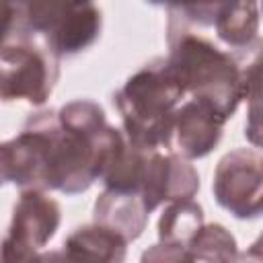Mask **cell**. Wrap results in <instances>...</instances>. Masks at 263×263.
I'll return each mask as SVG.
<instances>
[{"instance_id": "obj_1", "label": "cell", "mask_w": 263, "mask_h": 263, "mask_svg": "<svg viewBox=\"0 0 263 263\" xmlns=\"http://www.w3.org/2000/svg\"><path fill=\"white\" fill-rule=\"evenodd\" d=\"M166 64L185 95L210 103L224 119H230L240 101V70L234 53L220 49L195 27L168 12Z\"/></svg>"}, {"instance_id": "obj_2", "label": "cell", "mask_w": 263, "mask_h": 263, "mask_svg": "<svg viewBox=\"0 0 263 263\" xmlns=\"http://www.w3.org/2000/svg\"><path fill=\"white\" fill-rule=\"evenodd\" d=\"M185 90L171 72L166 58H154L134 72L113 95L123 134L144 150H171L173 121Z\"/></svg>"}, {"instance_id": "obj_3", "label": "cell", "mask_w": 263, "mask_h": 263, "mask_svg": "<svg viewBox=\"0 0 263 263\" xmlns=\"http://www.w3.org/2000/svg\"><path fill=\"white\" fill-rule=\"evenodd\" d=\"M0 72L4 103L27 101L41 107L58 82L60 55L39 33H10L2 39Z\"/></svg>"}, {"instance_id": "obj_4", "label": "cell", "mask_w": 263, "mask_h": 263, "mask_svg": "<svg viewBox=\"0 0 263 263\" xmlns=\"http://www.w3.org/2000/svg\"><path fill=\"white\" fill-rule=\"evenodd\" d=\"M62 222L60 203L43 189H23L2 240L4 263H25L39 259V251L55 236Z\"/></svg>"}, {"instance_id": "obj_5", "label": "cell", "mask_w": 263, "mask_h": 263, "mask_svg": "<svg viewBox=\"0 0 263 263\" xmlns=\"http://www.w3.org/2000/svg\"><path fill=\"white\" fill-rule=\"evenodd\" d=\"M214 199L220 208L238 220H257L263 216V154L253 148H234L226 152L212 181Z\"/></svg>"}, {"instance_id": "obj_6", "label": "cell", "mask_w": 263, "mask_h": 263, "mask_svg": "<svg viewBox=\"0 0 263 263\" xmlns=\"http://www.w3.org/2000/svg\"><path fill=\"white\" fill-rule=\"evenodd\" d=\"M0 175L4 183L21 189L49 191L47 134L37 113H31L23 129L0 146Z\"/></svg>"}, {"instance_id": "obj_7", "label": "cell", "mask_w": 263, "mask_h": 263, "mask_svg": "<svg viewBox=\"0 0 263 263\" xmlns=\"http://www.w3.org/2000/svg\"><path fill=\"white\" fill-rule=\"evenodd\" d=\"M199 191V175L189 158L173 150H150L144 171L142 197L148 212L164 201L193 199Z\"/></svg>"}, {"instance_id": "obj_8", "label": "cell", "mask_w": 263, "mask_h": 263, "mask_svg": "<svg viewBox=\"0 0 263 263\" xmlns=\"http://www.w3.org/2000/svg\"><path fill=\"white\" fill-rule=\"evenodd\" d=\"M226 121L210 103L185 99L175 111L171 150L189 160L208 156L220 144Z\"/></svg>"}, {"instance_id": "obj_9", "label": "cell", "mask_w": 263, "mask_h": 263, "mask_svg": "<svg viewBox=\"0 0 263 263\" xmlns=\"http://www.w3.org/2000/svg\"><path fill=\"white\" fill-rule=\"evenodd\" d=\"M148 216L150 212L142 193L138 191H115L105 187L92 208V222L111 228L127 242L142 236L148 224Z\"/></svg>"}, {"instance_id": "obj_10", "label": "cell", "mask_w": 263, "mask_h": 263, "mask_svg": "<svg viewBox=\"0 0 263 263\" xmlns=\"http://www.w3.org/2000/svg\"><path fill=\"white\" fill-rule=\"evenodd\" d=\"M92 0H4V35L39 33L47 37L76 6Z\"/></svg>"}, {"instance_id": "obj_11", "label": "cell", "mask_w": 263, "mask_h": 263, "mask_svg": "<svg viewBox=\"0 0 263 263\" xmlns=\"http://www.w3.org/2000/svg\"><path fill=\"white\" fill-rule=\"evenodd\" d=\"M127 253V240L97 222L74 228L64 240V257L72 261L121 263Z\"/></svg>"}, {"instance_id": "obj_12", "label": "cell", "mask_w": 263, "mask_h": 263, "mask_svg": "<svg viewBox=\"0 0 263 263\" xmlns=\"http://www.w3.org/2000/svg\"><path fill=\"white\" fill-rule=\"evenodd\" d=\"M101 29H103L101 10L92 2H86L72 8L45 39L60 58L76 55L99 39Z\"/></svg>"}, {"instance_id": "obj_13", "label": "cell", "mask_w": 263, "mask_h": 263, "mask_svg": "<svg viewBox=\"0 0 263 263\" xmlns=\"http://www.w3.org/2000/svg\"><path fill=\"white\" fill-rule=\"evenodd\" d=\"M203 226V210L193 199L168 201L158 218V240L189 253L191 240ZM191 259V257H189Z\"/></svg>"}, {"instance_id": "obj_14", "label": "cell", "mask_w": 263, "mask_h": 263, "mask_svg": "<svg viewBox=\"0 0 263 263\" xmlns=\"http://www.w3.org/2000/svg\"><path fill=\"white\" fill-rule=\"evenodd\" d=\"M191 261H236V238L222 224H203L189 245Z\"/></svg>"}, {"instance_id": "obj_15", "label": "cell", "mask_w": 263, "mask_h": 263, "mask_svg": "<svg viewBox=\"0 0 263 263\" xmlns=\"http://www.w3.org/2000/svg\"><path fill=\"white\" fill-rule=\"evenodd\" d=\"M234 60L240 70V90L247 105L263 103V39L255 37L251 43L236 47Z\"/></svg>"}, {"instance_id": "obj_16", "label": "cell", "mask_w": 263, "mask_h": 263, "mask_svg": "<svg viewBox=\"0 0 263 263\" xmlns=\"http://www.w3.org/2000/svg\"><path fill=\"white\" fill-rule=\"evenodd\" d=\"M245 138L263 150V103L247 105V121H245Z\"/></svg>"}, {"instance_id": "obj_17", "label": "cell", "mask_w": 263, "mask_h": 263, "mask_svg": "<svg viewBox=\"0 0 263 263\" xmlns=\"http://www.w3.org/2000/svg\"><path fill=\"white\" fill-rule=\"evenodd\" d=\"M142 261H191V259L187 251L158 242V245H152L148 251H144Z\"/></svg>"}, {"instance_id": "obj_18", "label": "cell", "mask_w": 263, "mask_h": 263, "mask_svg": "<svg viewBox=\"0 0 263 263\" xmlns=\"http://www.w3.org/2000/svg\"><path fill=\"white\" fill-rule=\"evenodd\" d=\"M238 259H257V261H263V232L257 236V240L251 245V249L245 255H238Z\"/></svg>"}, {"instance_id": "obj_19", "label": "cell", "mask_w": 263, "mask_h": 263, "mask_svg": "<svg viewBox=\"0 0 263 263\" xmlns=\"http://www.w3.org/2000/svg\"><path fill=\"white\" fill-rule=\"evenodd\" d=\"M261 8H263V0H261Z\"/></svg>"}]
</instances>
